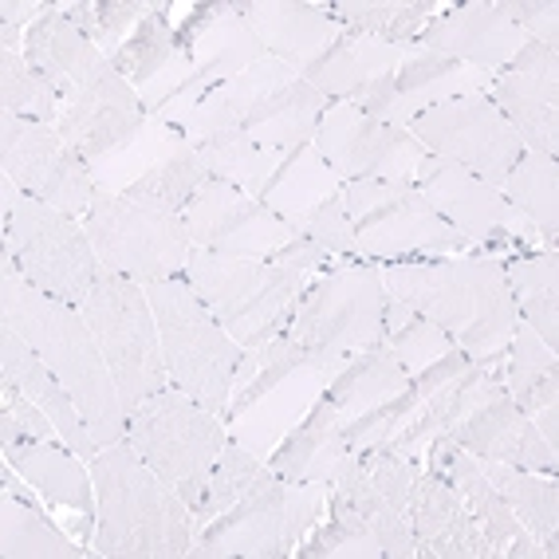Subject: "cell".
Listing matches in <instances>:
<instances>
[{"label": "cell", "mask_w": 559, "mask_h": 559, "mask_svg": "<svg viewBox=\"0 0 559 559\" xmlns=\"http://www.w3.org/2000/svg\"><path fill=\"white\" fill-rule=\"evenodd\" d=\"M0 316L21 331L32 350L44 359V367L60 379V386L71 394L103 450L127 438L130 414L83 311L32 288L9 252L0 260Z\"/></svg>", "instance_id": "cell-1"}, {"label": "cell", "mask_w": 559, "mask_h": 559, "mask_svg": "<svg viewBox=\"0 0 559 559\" xmlns=\"http://www.w3.org/2000/svg\"><path fill=\"white\" fill-rule=\"evenodd\" d=\"M386 296L438 323L473 362L497 359L509 347L520 316L504 284L500 257L461 252L382 264Z\"/></svg>", "instance_id": "cell-2"}, {"label": "cell", "mask_w": 559, "mask_h": 559, "mask_svg": "<svg viewBox=\"0 0 559 559\" xmlns=\"http://www.w3.org/2000/svg\"><path fill=\"white\" fill-rule=\"evenodd\" d=\"M95 480V539L91 556L103 559H186L193 544V512L158 473L115 441L87 461Z\"/></svg>", "instance_id": "cell-3"}, {"label": "cell", "mask_w": 559, "mask_h": 559, "mask_svg": "<svg viewBox=\"0 0 559 559\" xmlns=\"http://www.w3.org/2000/svg\"><path fill=\"white\" fill-rule=\"evenodd\" d=\"M328 382V370L288 335L245 347L233 370V402L225 414L229 438L269 461L292 426L323 399Z\"/></svg>", "instance_id": "cell-4"}, {"label": "cell", "mask_w": 559, "mask_h": 559, "mask_svg": "<svg viewBox=\"0 0 559 559\" xmlns=\"http://www.w3.org/2000/svg\"><path fill=\"white\" fill-rule=\"evenodd\" d=\"M382 311H386V284L379 260H340L304 288L284 335L300 343L335 379L350 355L382 340Z\"/></svg>", "instance_id": "cell-5"}, {"label": "cell", "mask_w": 559, "mask_h": 559, "mask_svg": "<svg viewBox=\"0 0 559 559\" xmlns=\"http://www.w3.org/2000/svg\"><path fill=\"white\" fill-rule=\"evenodd\" d=\"M146 300L158 320L162 359L170 386L186 390L193 402L213 409L217 418L229 414L233 402V370L240 362V343L221 328L201 296L190 288V280H151L142 284Z\"/></svg>", "instance_id": "cell-6"}, {"label": "cell", "mask_w": 559, "mask_h": 559, "mask_svg": "<svg viewBox=\"0 0 559 559\" xmlns=\"http://www.w3.org/2000/svg\"><path fill=\"white\" fill-rule=\"evenodd\" d=\"M186 280L240 347H260L284 335L308 288V276L288 264L257 257H217L205 249L190 252Z\"/></svg>", "instance_id": "cell-7"}, {"label": "cell", "mask_w": 559, "mask_h": 559, "mask_svg": "<svg viewBox=\"0 0 559 559\" xmlns=\"http://www.w3.org/2000/svg\"><path fill=\"white\" fill-rule=\"evenodd\" d=\"M0 205H4V252L16 260L21 276L51 300L80 308L103 272L83 221L28 198L4 174H0Z\"/></svg>", "instance_id": "cell-8"}, {"label": "cell", "mask_w": 559, "mask_h": 559, "mask_svg": "<svg viewBox=\"0 0 559 559\" xmlns=\"http://www.w3.org/2000/svg\"><path fill=\"white\" fill-rule=\"evenodd\" d=\"M127 441L193 512L205 497L213 461L229 441V426L186 390L166 386L130 409Z\"/></svg>", "instance_id": "cell-9"}, {"label": "cell", "mask_w": 559, "mask_h": 559, "mask_svg": "<svg viewBox=\"0 0 559 559\" xmlns=\"http://www.w3.org/2000/svg\"><path fill=\"white\" fill-rule=\"evenodd\" d=\"M331 485L316 480H280L272 473L233 509L213 516L193 536L186 559H284L328 512Z\"/></svg>", "instance_id": "cell-10"}, {"label": "cell", "mask_w": 559, "mask_h": 559, "mask_svg": "<svg viewBox=\"0 0 559 559\" xmlns=\"http://www.w3.org/2000/svg\"><path fill=\"white\" fill-rule=\"evenodd\" d=\"M83 229L107 272H119L134 284L186 276L193 245L178 210L146 198L95 190L83 213Z\"/></svg>", "instance_id": "cell-11"}, {"label": "cell", "mask_w": 559, "mask_h": 559, "mask_svg": "<svg viewBox=\"0 0 559 559\" xmlns=\"http://www.w3.org/2000/svg\"><path fill=\"white\" fill-rule=\"evenodd\" d=\"M350 233L362 260L399 264V260L461 257L473 249L450 221L421 198L414 181H343Z\"/></svg>", "instance_id": "cell-12"}, {"label": "cell", "mask_w": 559, "mask_h": 559, "mask_svg": "<svg viewBox=\"0 0 559 559\" xmlns=\"http://www.w3.org/2000/svg\"><path fill=\"white\" fill-rule=\"evenodd\" d=\"M80 311L95 343H99L110 374L119 382L127 414L142 399L170 386L166 359H162L158 320H154V308L142 284L103 269L99 280L91 284L87 300L80 304Z\"/></svg>", "instance_id": "cell-13"}, {"label": "cell", "mask_w": 559, "mask_h": 559, "mask_svg": "<svg viewBox=\"0 0 559 559\" xmlns=\"http://www.w3.org/2000/svg\"><path fill=\"white\" fill-rule=\"evenodd\" d=\"M95 190L158 201L166 210H186L193 193L210 181L205 158L178 127L158 115H146L142 127L122 139L110 154L91 162Z\"/></svg>", "instance_id": "cell-14"}, {"label": "cell", "mask_w": 559, "mask_h": 559, "mask_svg": "<svg viewBox=\"0 0 559 559\" xmlns=\"http://www.w3.org/2000/svg\"><path fill=\"white\" fill-rule=\"evenodd\" d=\"M414 186L461 237L469 245H480L485 257H492V249H524L539 240L536 225L497 186H489L457 162H445L426 151L418 174H414Z\"/></svg>", "instance_id": "cell-15"}, {"label": "cell", "mask_w": 559, "mask_h": 559, "mask_svg": "<svg viewBox=\"0 0 559 559\" xmlns=\"http://www.w3.org/2000/svg\"><path fill=\"white\" fill-rule=\"evenodd\" d=\"M0 174L12 178L28 198L51 210L80 217L95 198L91 166L75 146L48 122H32L0 110Z\"/></svg>", "instance_id": "cell-16"}, {"label": "cell", "mask_w": 559, "mask_h": 559, "mask_svg": "<svg viewBox=\"0 0 559 559\" xmlns=\"http://www.w3.org/2000/svg\"><path fill=\"white\" fill-rule=\"evenodd\" d=\"M406 130L430 154H438L445 162H457V166H465V170L485 178L497 190L500 181H504V174L524 154V142L516 139V130L509 127V119L500 115L497 103L485 91L441 103V107L418 115Z\"/></svg>", "instance_id": "cell-17"}, {"label": "cell", "mask_w": 559, "mask_h": 559, "mask_svg": "<svg viewBox=\"0 0 559 559\" xmlns=\"http://www.w3.org/2000/svg\"><path fill=\"white\" fill-rule=\"evenodd\" d=\"M311 146L343 181H414L426 158V146L406 127L370 119L355 103H331Z\"/></svg>", "instance_id": "cell-18"}, {"label": "cell", "mask_w": 559, "mask_h": 559, "mask_svg": "<svg viewBox=\"0 0 559 559\" xmlns=\"http://www.w3.org/2000/svg\"><path fill=\"white\" fill-rule=\"evenodd\" d=\"M174 28H178V44L190 51L193 75L178 91V99H170L158 110V119H166L170 127H181L186 110L210 87L233 80V75H240L252 63L269 60V51L260 48L252 28L240 21L237 0H225V4H190L186 21L174 24Z\"/></svg>", "instance_id": "cell-19"}, {"label": "cell", "mask_w": 559, "mask_h": 559, "mask_svg": "<svg viewBox=\"0 0 559 559\" xmlns=\"http://www.w3.org/2000/svg\"><path fill=\"white\" fill-rule=\"evenodd\" d=\"M142 119H146V110L139 103V91L122 80V71L115 68L110 56H99L80 80H71L60 91L56 130L91 166L115 151L122 139H130L142 127Z\"/></svg>", "instance_id": "cell-20"}, {"label": "cell", "mask_w": 559, "mask_h": 559, "mask_svg": "<svg viewBox=\"0 0 559 559\" xmlns=\"http://www.w3.org/2000/svg\"><path fill=\"white\" fill-rule=\"evenodd\" d=\"M193 249L217 252V257H257L272 260L296 233L288 221L264 210L257 198L240 193L225 181H205L193 201L181 210Z\"/></svg>", "instance_id": "cell-21"}, {"label": "cell", "mask_w": 559, "mask_h": 559, "mask_svg": "<svg viewBox=\"0 0 559 559\" xmlns=\"http://www.w3.org/2000/svg\"><path fill=\"white\" fill-rule=\"evenodd\" d=\"M497 110L516 130L524 151L559 154V51L544 44H524L504 71H497L485 91Z\"/></svg>", "instance_id": "cell-22"}, {"label": "cell", "mask_w": 559, "mask_h": 559, "mask_svg": "<svg viewBox=\"0 0 559 559\" xmlns=\"http://www.w3.org/2000/svg\"><path fill=\"white\" fill-rule=\"evenodd\" d=\"M426 469H433L438 477H445L457 489V497L465 500V509L473 512L477 528L485 532V539L492 544L497 559H548L544 544L532 536L512 509L504 504V497L497 492V485L489 480V473L480 469V457H473L457 438H438L426 450Z\"/></svg>", "instance_id": "cell-23"}, {"label": "cell", "mask_w": 559, "mask_h": 559, "mask_svg": "<svg viewBox=\"0 0 559 559\" xmlns=\"http://www.w3.org/2000/svg\"><path fill=\"white\" fill-rule=\"evenodd\" d=\"M4 461L21 473L32 485V492H40L56 516H60L63 532L95 539V480H91L87 461L75 450H68L63 441H24L4 450Z\"/></svg>", "instance_id": "cell-24"}, {"label": "cell", "mask_w": 559, "mask_h": 559, "mask_svg": "<svg viewBox=\"0 0 559 559\" xmlns=\"http://www.w3.org/2000/svg\"><path fill=\"white\" fill-rule=\"evenodd\" d=\"M418 44L445 51L485 75H497L516 60L528 36L504 16L500 0H469V4H445V12H438L421 28Z\"/></svg>", "instance_id": "cell-25"}, {"label": "cell", "mask_w": 559, "mask_h": 559, "mask_svg": "<svg viewBox=\"0 0 559 559\" xmlns=\"http://www.w3.org/2000/svg\"><path fill=\"white\" fill-rule=\"evenodd\" d=\"M406 516L418 544V559H497L457 489L426 465L414 477Z\"/></svg>", "instance_id": "cell-26"}, {"label": "cell", "mask_w": 559, "mask_h": 559, "mask_svg": "<svg viewBox=\"0 0 559 559\" xmlns=\"http://www.w3.org/2000/svg\"><path fill=\"white\" fill-rule=\"evenodd\" d=\"M450 438H457L480 461H500V465L536 473H559V453L539 438L536 426H532V414H524L509 394H497V399L469 409L450 430Z\"/></svg>", "instance_id": "cell-27"}, {"label": "cell", "mask_w": 559, "mask_h": 559, "mask_svg": "<svg viewBox=\"0 0 559 559\" xmlns=\"http://www.w3.org/2000/svg\"><path fill=\"white\" fill-rule=\"evenodd\" d=\"M240 21L249 24L260 48L272 60L288 63L292 71H308L343 28L328 16L323 4H300V0H237Z\"/></svg>", "instance_id": "cell-28"}, {"label": "cell", "mask_w": 559, "mask_h": 559, "mask_svg": "<svg viewBox=\"0 0 559 559\" xmlns=\"http://www.w3.org/2000/svg\"><path fill=\"white\" fill-rule=\"evenodd\" d=\"M489 83H492V75H485V71L469 68V63L453 60L445 51L426 48V44L414 40V48H409V56L402 60V68L394 71V103H390L386 122L390 127H409L418 115L441 107V103L489 91Z\"/></svg>", "instance_id": "cell-29"}, {"label": "cell", "mask_w": 559, "mask_h": 559, "mask_svg": "<svg viewBox=\"0 0 559 559\" xmlns=\"http://www.w3.org/2000/svg\"><path fill=\"white\" fill-rule=\"evenodd\" d=\"M292 80H300V71H292L288 63H280L269 56V60L252 63V68H245L240 75H233V80L205 91V95L186 110V119H181L178 130L193 142V146L217 139V134H225V130H240L245 119L257 110L260 99H269L272 91H280Z\"/></svg>", "instance_id": "cell-30"}, {"label": "cell", "mask_w": 559, "mask_h": 559, "mask_svg": "<svg viewBox=\"0 0 559 559\" xmlns=\"http://www.w3.org/2000/svg\"><path fill=\"white\" fill-rule=\"evenodd\" d=\"M414 44H390L374 36H350L343 32L340 40L323 51L320 60L304 71L311 87H320L331 103H355L367 87L394 75Z\"/></svg>", "instance_id": "cell-31"}, {"label": "cell", "mask_w": 559, "mask_h": 559, "mask_svg": "<svg viewBox=\"0 0 559 559\" xmlns=\"http://www.w3.org/2000/svg\"><path fill=\"white\" fill-rule=\"evenodd\" d=\"M343 461H347V441H343V418L335 414L328 399L304 414L288 430V438L280 441L269 453V469L280 480H316V485H331L340 477Z\"/></svg>", "instance_id": "cell-32"}, {"label": "cell", "mask_w": 559, "mask_h": 559, "mask_svg": "<svg viewBox=\"0 0 559 559\" xmlns=\"http://www.w3.org/2000/svg\"><path fill=\"white\" fill-rule=\"evenodd\" d=\"M328 107V95L300 75V80L284 83L280 91H272L269 99L257 103V110L245 119V134L257 146H269V151H296V146L316 139V127H320Z\"/></svg>", "instance_id": "cell-33"}, {"label": "cell", "mask_w": 559, "mask_h": 559, "mask_svg": "<svg viewBox=\"0 0 559 559\" xmlns=\"http://www.w3.org/2000/svg\"><path fill=\"white\" fill-rule=\"evenodd\" d=\"M504 284L516 304V316L536 331L551 350H559V252L528 249L500 257Z\"/></svg>", "instance_id": "cell-34"}, {"label": "cell", "mask_w": 559, "mask_h": 559, "mask_svg": "<svg viewBox=\"0 0 559 559\" xmlns=\"http://www.w3.org/2000/svg\"><path fill=\"white\" fill-rule=\"evenodd\" d=\"M409 386V374L402 370V362L394 359V350L386 343H374V347L350 355L347 362L340 367V374L328 382L323 399L335 406L343 421L359 418L367 409L382 406V402L399 399L402 390Z\"/></svg>", "instance_id": "cell-35"}, {"label": "cell", "mask_w": 559, "mask_h": 559, "mask_svg": "<svg viewBox=\"0 0 559 559\" xmlns=\"http://www.w3.org/2000/svg\"><path fill=\"white\" fill-rule=\"evenodd\" d=\"M99 56L103 51L95 48V40L71 16H63L60 4H51L40 21L24 32V60L56 91H63L71 80H80Z\"/></svg>", "instance_id": "cell-36"}, {"label": "cell", "mask_w": 559, "mask_h": 559, "mask_svg": "<svg viewBox=\"0 0 559 559\" xmlns=\"http://www.w3.org/2000/svg\"><path fill=\"white\" fill-rule=\"evenodd\" d=\"M335 193H343V178L331 170L311 142H304L296 151H284V158H280V166L272 170L269 186L260 190L257 201L276 213L280 221H288L323 205Z\"/></svg>", "instance_id": "cell-37"}, {"label": "cell", "mask_w": 559, "mask_h": 559, "mask_svg": "<svg viewBox=\"0 0 559 559\" xmlns=\"http://www.w3.org/2000/svg\"><path fill=\"white\" fill-rule=\"evenodd\" d=\"M500 382H504V394L524 414L559 406V350H551L528 323L520 320L509 347L500 355Z\"/></svg>", "instance_id": "cell-38"}, {"label": "cell", "mask_w": 559, "mask_h": 559, "mask_svg": "<svg viewBox=\"0 0 559 559\" xmlns=\"http://www.w3.org/2000/svg\"><path fill=\"white\" fill-rule=\"evenodd\" d=\"M480 469L489 473L512 516L544 544L548 559L559 556V480L556 473L516 469V465H500V461H480Z\"/></svg>", "instance_id": "cell-39"}, {"label": "cell", "mask_w": 559, "mask_h": 559, "mask_svg": "<svg viewBox=\"0 0 559 559\" xmlns=\"http://www.w3.org/2000/svg\"><path fill=\"white\" fill-rule=\"evenodd\" d=\"M331 492L347 500L350 509L367 520L374 539L382 544V559H418V544H414V532H409V516L402 509H394V504L374 489V480H370L359 453H347L340 477L331 480Z\"/></svg>", "instance_id": "cell-40"}, {"label": "cell", "mask_w": 559, "mask_h": 559, "mask_svg": "<svg viewBox=\"0 0 559 559\" xmlns=\"http://www.w3.org/2000/svg\"><path fill=\"white\" fill-rule=\"evenodd\" d=\"M328 16L350 36H374L390 44H414L421 28L445 12L438 0H335L323 4Z\"/></svg>", "instance_id": "cell-41"}, {"label": "cell", "mask_w": 559, "mask_h": 559, "mask_svg": "<svg viewBox=\"0 0 559 559\" xmlns=\"http://www.w3.org/2000/svg\"><path fill=\"white\" fill-rule=\"evenodd\" d=\"M0 556L4 559H83L87 544H75L63 528H56L32 500L4 489L0 500Z\"/></svg>", "instance_id": "cell-42"}, {"label": "cell", "mask_w": 559, "mask_h": 559, "mask_svg": "<svg viewBox=\"0 0 559 559\" xmlns=\"http://www.w3.org/2000/svg\"><path fill=\"white\" fill-rule=\"evenodd\" d=\"M500 193L516 205L524 217L536 225L544 249H556L559 240V162L548 154L524 151L516 158L504 181H500Z\"/></svg>", "instance_id": "cell-43"}, {"label": "cell", "mask_w": 559, "mask_h": 559, "mask_svg": "<svg viewBox=\"0 0 559 559\" xmlns=\"http://www.w3.org/2000/svg\"><path fill=\"white\" fill-rule=\"evenodd\" d=\"M201 158H205V170H210V181H225V186H237L240 193L249 198H260V190L269 186L272 170L280 166L284 154L269 151V146H257V142L240 130H225L217 139L201 142L198 146Z\"/></svg>", "instance_id": "cell-44"}, {"label": "cell", "mask_w": 559, "mask_h": 559, "mask_svg": "<svg viewBox=\"0 0 559 559\" xmlns=\"http://www.w3.org/2000/svg\"><path fill=\"white\" fill-rule=\"evenodd\" d=\"M269 477H272L269 461L257 457L252 450H245V445H237V441L229 438L225 450H221V457L213 461L205 497H201V504L193 509V532H201L213 516H221V512L233 509L237 500L249 497L252 489H260Z\"/></svg>", "instance_id": "cell-45"}, {"label": "cell", "mask_w": 559, "mask_h": 559, "mask_svg": "<svg viewBox=\"0 0 559 559\" xmlns=\"http://www.w3.org/2000/svg\"><path fill=\"white\" fill-rule=\"evenodd\" d=\"M174 56H178V28H174V21H170V4H151V12L134 24L127 44H122L110 60L122 71V80L139 91V87H146Z\"/></svg>", "instance_id": "cell-46"}, {"label": "cell", "mask_w": 559, "mask_h": 559, "mask_svg": "<svg viewBox=\"0 0 559 559\" xmlns=\"http://www.w3.org/2000/svg\"><path fill=\"white\" fill-rule=\"evenodd\" d=\"M323 516L328 520H316V528L308 532V544L296 548L304 559H382V544L370 524L343 497L331 492Z\"/></svg>", "instance_id": "cell-47"}, {"label": "cell", "mask_w": 559, "mask_h": 559, "mask_svg": "<svg viewBox=\"0 0 559 559\" xmlns=\"http://www.w3.org/2000/svg\"><path fill=\"white\" fill-rule=\"evenodd\" d=\"M382 343L394 350V359L402 362V370H406L409 379L418 370L433 367L453 347V340L438 323L418 316V311H409L394 296H386V311H382Z\"/></svg>", "instance_id": "cell-48"}, {"label": "cell", "mask_w": 559, "mask_h": 559, "mask_svg": "<svg viewBox=\"0 0 559 559\" xmlns=\"http://www.w3.org/2000/svg\"><path fill=\"white\" fill-rule=\"evenodd\" d=\"M0 110L32 122H60V91L24 60V51H0Z\"/></svg>", "instance_id": "cell-49"}, {"label": "cell", "mask_w": 559, "mask_h": 559, "mask_svg": "<svg viewBox=\"0 0 559 559\" xmlns=\"http://www.w3.org/2000/svg\"><path fill=\"white\" fill-rule=\"evenodd\" d=\"M60 9L63 16H71L87 32L103 56H115L134 32V24L151 12V4H139V0H75V4H60Z\"/></svg>", "instance_id": "cell-50"}, {"label": "cell", "mask_w": 559, "mask_h": 559, "mask_svg": "<svg viewBox=\"0 0 559 559\" xmlns=\"http://www.w3.org/2000/svg\"><path fill=\"white\" fill-rule=\"evenodd\" d=\"M414 409H418V399L409 394V386L402 390L399 399L382 402V406L367 409L359 418L343 421V441H347V453H370V450H382L394 433L414 418Z\"/></svg>", "instance_id": "cell-51"}, {"label": "cell", "mask_w": 559, "mask_h": 559, "mask_svg": "<svg viewBox=\"0 0 559 559\" xmlns=\"http://www.w3.org/2000/svg\"><path fill=\"white\" fill-rule=\"evenodd\" d=\"M288 225H292V233H296V237L316 240V245H320V249H328L331 257L362 260L359 245H355V233H350V217H347V205H343V193L328 198L323 205H316V210L300 213V217H288Z\"/></svg>", "instance_id": "cell-52"}, {"label": "cell", "mask_w": 559, "mask_h": 559, "mask_svg": "<svg viewBox=\"0 0 559 559\" xmlns=\"http://www.w3.org/2000/svg\"><path fill=\"white\" fill-rule=\"evenodd\" d=\"M500 9L532 44L559 51V4L556 0H500Z\"/></svg>", "instance_id": "cell-53"}, {"label": "cell", "mask_w": 559, "mask_h": 559, "mask_svg": "<svg viewBox=\"0 0 559 559\" xmlns=\"http://www.w3.org/2000/svg\"><path fill=\"white\" fill-rule=\"evenodd\" d=\"M0 402H4V409H12V418L21 421V430H24V438H28V441H56V438H60L56 421L44 414L40 402H32L28 394H21L16 386L0 382Z\"/></svg>", "instance_id": "cell-54"}, {"label": "cell", "mask_w": 559, "mask_h": 559, "mask_svg": "<svg viewBox=\"0 0 559 559\" xmlns=\"http://www.w3.org/2000/svg\"><path fill=\"white\" fill-rule=\"evenodd\" d=\"M276 264H288V269H296V272H304V276H320V272H328V269H335L340 264V257H331L328 249H320L316 240H308V237H292L284 249L276 252Z\"/></svg>", "instance_id": "cell-55"}, {"label": "cell", "mask_w": 559, "mask_h": 559, "mask_svg": "<svg viewBox=\"0 0 559 559\" xmlns=\"http://www.w3.org/2000/svg\"><path fill=\"white\" fill-rule=\"evenodd\" d=\"M48 9H51V4H40V0H4V4H0V24L28 32Z\"/></svg>", "instance_id": "cell-56"}, {"label": "cell", "mask_w": 559, "mask_h": 559, "mask_svg": "<svg viewBox=\"0 0 559 559\" xmlns=\"http://www.w3.org/2000/svg\"><path fill=\"white\" fill-rule=\"evenodd\" d=\"M532 426H536V433L544 441H548L551 450L559 453V406H544L532 414Z\"/></svg>", "instance_id": "cell-57"}]
</instances>
